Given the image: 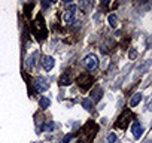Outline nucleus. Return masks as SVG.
I'll return each instance as SVG.
<instances>
[{
	"label": "nucleus",
	"instance_id": "3",
	"mask_svg": "<svg viewBox=\"0 0 152 143\" xmlns=\"http://www.w3.org/2000/svg\"><path fill=\"white\" fill-rule=\"evenodd\" d=\"M130 118H131V113H130L128 110H125V112L119 116V119L115 122V128H125V127L128 125V122H130Z\"/></svg>",
	"mask_w": 152,
	"mask_h": 143
},
{
	"label": "nucleus",
	"instance_id": "5",
	"mask_svg": "<svg viewBox=\"0 0 152 143\" xmlns=\"http://www.w3.org/2000/svg\"><path fill=\"white\" fill-rule=\"evenodd\" d=\"M34 88H36V91H39V93H45V91L49 88V84H48V81H46L45 78H37L36 82H34Z\"/></svg>",
	"mask_w": 152,
	"mask_h": 143
},
{
	"label": "nucleus",
	"instance_id": "2",
	"mask_svg": "<svg viewBox=\"0 0 152 143\" xmlns=\"http://www.w3.org/2000/svg\"><path fill=\"white\" fill-rule=\"evenodd\" d=\"M96 131L97 128H94L93 131L88 130V125L84 128V131L81 133V137H79V143H93V139L96 136Z\"/></svg>",
	"mask_w": 152,
	"mask_h": 143
},
{
	"label": "nucleus",
	"instance_id": "16",
	"mask_svg": "<svg viewBox=\"0 0 152 143\" xmlns=\"http://www.w3.org/2000/svg\"><path fill=\"white\" fill-rule=\"evenodd\" d=\"M72 139V136H67V137H64V140H63V143H67L69 140Z\"/></svg>",
	"mask_w": 152,
	"mask_h": 143
},
{
	"label": "nucleus",
	"instance_id": "10",
	"mask_svg": "<svg viewBox=\"0 0 152 143\" xmlns=\"http://www.w3.org/2000/svg\"><path fill=\"white\" fill-rule=\"evenodd\" d=\"M49 104H51V100L49 98H46V97H43V98H40V101H39V106L40 107H49Z\"/></svg>",
	"mask_w": 152,
	"mask_h": 143
},
{
	"label": "nucleus",
	"instance_id": "7",
	"mask_svg": "<svg viewBox=\"0 0 152 143\" xmlns=\"http://www.w3.org/2000/svg\"><path fill=\"white\" fill-rule=\"evenodd\" d=\"M131 131H133V136H134V139H140V137H142V134H143V127H142L139 122H134V124H133V128H131Z\"/></svg>",
	"mask_w": 152,
	"mask_h": 143
},
{
	"label": "nucleus",
	"instance_id": "6",
	"mask_svg": "<svg viewBox=\"0 0 152 143\" xmlns=\"http://www.w3.org/2000/svg\"><path fill=\"white\" fill-rule=\"evenodd\" d=\"M78 84H79V88L87 90V88L93 84V79H91V76H90V75H81V76H79V79H78Z\"/></svg>",
	"mask_w": 152,
	"mask_h": 143
},
{
	"label": "nucleus",
	"instance_id": "15",
	"mask_svg": "<svg viewBox=\"0 0 152 143\" xmlns=\"http://www.w3.org/2000/svg\"><path fill=\"white\" fill-rule=\"evenodd\" d=\"M82 104H84V106H85V107H87V109H90V106H91V104H90V101H88V100H84V103H82Z\"/></svg>",
	"mask_w": 152,
	"mask_h": 143
},
{
	"label": "nucleus",
	"instance_id": "8",
	"mask_svg": "<svg viewBox=\"0 0 152 143\" xmlns=\"http://www.w3.org/2000/svg\"><path fill=\"white\" fill-rule=\"evenodd\" d=\"M54 64H55V60L52 57H45L43 58V69H45V72H51Z\"/></svg>",
	"mask_w": 152,
	"mask_h": 143
},
{
	"label": "nucleus",
	"instance_id": "14",
	"mask_svg": "<svg viewBox=\"0 0 152 143\" xmlns=\"http://www.w3.org/2000/svg\"><path fill=\"white\" fill-rule=\"evenodd\" d=\"M115 142H116V134H109L107 143H115Z\"/></svg>",
	"mask_w": 152,
	"mask_h": 143
},
{
	"label": "nucleus",
	"instance_id": "17",
	"mask_svg": "<svg viewBox=\"0 0 152 143\" xmlns=\"http://www.w3.org/2000/svg\"><path fill=\"white\" fill-rule=\"evenodd\" d=\"M130 57L134 58V57H136V51H130Z\"/></svg>",
	"mask_w": 152,
	"mask_h": 143
},
{
	"label": "nucleus",
	"instance_id": "13",
	"mask_svg": "<svg viewBox=\"0 0 152 143\" xmlns=\"http://www.w3.org/2000/svg\"><path fill=\"white\" fill-rule=\"evenodd\" d=\"M109 24H110V27H116V24H118V20H116V15H109Z\"/></svg>",
	"mask_w": 152,
	"mask_h": 143
},
{
	"label": "nucleus",
	"instance_id": "9",
	"mask_svg": "<svg viewBox=\"0 0 152 143\" xmlns=\"http://www.w3.org/2000/svg\"><path fill=\"white\" fill-rule=\"evenodd\" d=\"M140 100H142V94H140V93H137V94H134V96H133V98L130 100V106H131V107H134V106H137V104L140 103Z\"/></svg>",
	"mask_w": 152,
	"mask_h": 143
},
{
	"label": "nucleus",
	"instance_id": "1",
	"mask_svg": "<svg viewBox=\"0 0 152 143\" xmlns=\"http://www.w3.org/2000/svg\"><path fill=\"white\" fill-rule=\"evenodd\" d=\"M82 64H84V67H85L87 70L93 72V70H96V69L99 67V60H97V57H96L94 54H90V55H87V57L82 60Z\"/></svg>",
	"mask_w": 152,
	"mask_h": 143
},
{
	"label": "nucleus",
	"instance_id": "11",
	"mask_svg": "<svg viewBox=\"0 0 152 143\" xmlns=\"http://www.w3.org/2000/svg\"><path fill=\"white\" fill-rule=\"evenodd\" d=\"M69 84H70V78H69V75H63L61 79H60V85L66 87V85H69Z\"/></svg>",
	"mask_w": 152,
	"mask_h": 143
},
{
	"label": "nucleus",
	"instance_id": "4",
	"mask_svg": "<svg viewBox=\"0 0 152 143\" xmlns=\"http://www.w3.org/2000/svg\"><path fill=\"white\" fill-rule=\"evenodd\" d=\"M75 12H76V5H70L69 9L64 12L63 18H64V23L66 24H72L75 21Z\"/></svg>",
	"mask_w": 152,
	"mask_h": 143
},
{
	"label": "nucleus",
	"instance_id": "12",
	"mask_svg": "<svg viewBox=\"0 0 152 143\" xmlns=\"http://www.w3.org/2000/svg\"><path fill=\"white\" fill-rule=\"evenodd\" d=\"M55 128V124L54 122H48V124H43V127H42V130L43 131H52Z\"/></svg>",
	"mask_w": 152,
	"mask_h": 143
}]
</instances>
